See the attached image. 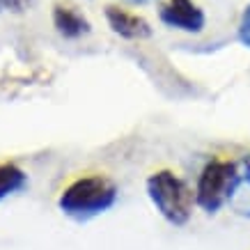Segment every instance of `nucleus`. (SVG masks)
I'll use <instances>...</instances> for the list:
<instances>
[{"label": "nucleus", "mask_w": 250, "mask_h": 250, "mask_svg": "<svg viewBox=\"0 0 250 250\" xmlns=\"http://www.w3.org/2000/svg\"><path fill=\"white\" fill-rule=\"evenodd\" d=\"M106 21L110 25V30L124 39H147V37H152V32H154L149 21H145L143 16L131 14L126 9L115 7V5H108L106 7Z\"/></svg>", "instance_id": "nucleus-5"}, {"label": "nucleus", "mask_w": 250, "mask_h": 250, "mask_svg": "<svg viewBox=\"0 0 250 250\" xmlns=\"http://www.w3.org/2000/svg\"><path fill=\"white\" fill-rule=\"evenodd\" d=\"M239 184V170L232 161L216 159L207 163L195 188V202L207 213H216L223 205H228Z\"/></svg>", "instance_id": "nucleus-3"}, {"label": "nucleus", "mask_w": 250, "mask_h": 250, "mask_svg": "<svg viewBox=\"0 0 250 250\" xmlns=\"http://www.w3.org/2000/svg\"><path fill=\"white\" fill-rule=\"evenodd\" d=\"M25 184H28V174L16 163H12V161L0 163V202L19 193L21 188H25Z\"/></svg>", "instance_id": "nucleus-7"}, {"label": "nucleus", "mask_w": 250, "mask_h": 250, "mask_svg": "<svg viewBox=\"0 0 250 250\" xmlns=\"http://www.w3.org/2000/svg\"><path fill=\"white\" fill-rule=\"evenodd\" d=\"M147 195L170 225H186L193 213V190L172 170H159L147 179Z\"/></svg>", "instance_id": "nucleus-2"}, {"label": "nucleus", "mask_w": 250, "mask_h": 250, "mask_svg": "<svg viewBox=\"0 0 250 250\" xmlns=\"http://www.w3.org/2000/svg\"><path fill=\"white\" fill-rule=\"evenodd\" d=\"M115 200H117L115 182H110L104 174H87L74 179L62 190L58 197V207L64 216L83 223L108 211L115 205Z\"/></svg>", "instance_id": "nucleus-1"}, {"label": "nucleus", "mask_w": 250, "mask_h": 250, "mask_svg": "<svg viewBox=\"0 0 250 250\" xmlns=\"http://www.w3.org/2000/svg\"><path fill=\"white\" fill-rule=\"evenodd\" d=\"M229 207L239 216L250 218V159L243 163V170L239 172V184H236L234 195L229 200Z\"/></svg>", "instance_id": "nucleus-8"}, {"label": "nucleus", "mask_w": 250, "mask_h": 250, "mask_svg": "<svg viewBox=\"0 0 250 250\" xmlns=\"http://www.w3.org/2000/svg\"><path fill=\"white\" fill-rule=\"evenodd\" d=\"M159 16L167 28L193 32V35L205 30V23H207V16L202 12V7L195 5L193 0H167L166 5L161 7Z\"/></svg>", "instance_id": "nucleus-4"}, {"label": "nucleus", "mask_w": 250, "mask_h": 250, "mask_svg": "<svg viewBox=\"0 0 250 250\" xmlns=\"http://www.w3.org/2000/svg\"><path fill=\"white\" fill-rule=\"evenodd\" d=\"M133 2H147V0H133Z\"/></svg>", "instance_id": "nucleus-11"}, {"label": "nucleus", "mask_w": 250, "mask_h": 250, "mask_svg": "<svg viewBox=\"0 0 250 250\" xmlns=\"http://www.w3.org/2000/svg\"><path fill=\"white\" fill-rule=\"evenodd\" d=\"M239 42L250 48V5L243 9L241 21H239Z\"/></svg>", "instance_id": "nucleus-9"}, {"label": "nucleus", "mask_w": 250, "mask_h": 250, "mask_svg": "<svg viewBox=\"0 0 250 250\" xmlns=\"http://www.w3.org/2000/svg\"><path fill=\"white\" fill-rule=\"evenodd\" d=\"M32 0H0V9H9V12H23L28 9Z\"/></svg>", "instance_id": "nucleus-10"}, {"label": "nucleus", "mask_w": 250, "mask_h": 250, "mask_svg": "<svg viewBox=\"0 0 250 250\" xmlns=\"http://www.w3.org/2000/svg\"><path fill=\"white\" fill-rule=\"evenodd\" d=\"M53 25L64 39H78L83 35H90L92 30L90 21L76 7L64 5V2H58L53 7Z\"/></svg>", "instance_id": "nucleus-6"}]
</instances>
